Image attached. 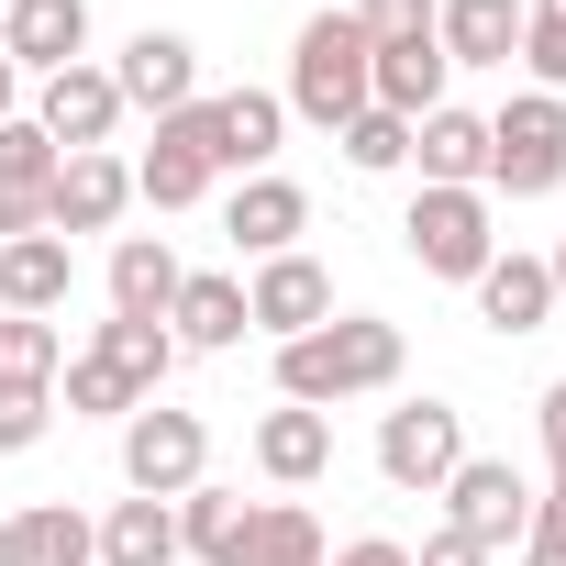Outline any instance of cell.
Listing matches in <instances>:
<instances>
[{
	"mask_svg": "<svg viewBox=\"0 0 566 566\" xmlns=\"http://www.w3.org/2000/svg\"><path fill=\"white\" fill-rule=\"evenodd\" d=\"M400 323L378 312H334L312 334L277 345V400H301V411H334V400H367V389H400Z\"/></svg>",
	"mask_w": 566,
	"mask_h": 566,
	"instance_id": "6da1fadb",
	"label": "cell"
},
{
	"mask_svg": "<svg viewBox=\"0 0 566 566\" xmlns=\"http://www.w3.org/2000/svg\"><path fill=\"white\" fill-rule=\"evenodd\" d=\"M367 34H356V12H312L301 23V45H290V112L301 123H323V134H345L356 112H367Z\"/></svg>",
	"mask_w": 566,
	"mask_h": 566,
	"instance_id": "7a4b0ae2",
	"label": "cell"
},
{
	"mask_svg": "<svg viewBox=\"0 0 566 566\" xmlns=\"http://www.w3.org/2000/svg\"><path fill=\"white\" fill-rule=\"evenodd\" d=\"M489 189H500V200H544V189H566V101L522 90L511 112H489Z\"/></svg>",
	"mask_w": 566,
	"mask_h": 566,
	"instance_id": "3957f363",
	"label": "cell"
},
{
	"mask_svg": "<svg viewBox=\"0 0 566 566\" xmlns=\"http://www.w3.org/2000/svg\"><path fill=\"white\" fill-rule=\"evenodd\" d=\"M444 533H467L478 555H511V544L533 533V478H522L511 455H467V467L444 478Z\"/></svg>",
	"mask_w": 566,
	"mask_h": 566,
	"instance_id": "277c9868",
	"label": "cell"
},
{
	"mask_svg": "<svg viewBox=\"0 0 566 566\" xmlns=\"http://www.w3.org/2000/svg\"><path fill=\"white\" fill-rule=\"evenodd\" d=\"M400 233H411V266H422V277H467V290H478V266L500 255V233H489V189H422Z\"/></svg>",
	"mask_w": 566,
	"mask_h": 566,
	"instance_id": "5b68a950",
	"label": "cell"
},
{
	"mask_svg": "<svg viewBox=\"0 0 566 566\" xmlns=\"http://www.w3.org/2000/svg\"><path fill=\"white\" fill-rule=\"evenodd\" d=\"M200 467H211V433H200V411H167V400H145V411L123 422V478H134V500H178V489H200Z\"/></svg>",
	"mask_w": 566,
	"mask_h": 566,
	"instance_id": "8992f818",
	"label": "cell"
},
{
	"mask_svg": "<svg viewBox=\"0 0 566 566\" xmlns=\"http://www.w3.org/2000/svg\"><path fill=\"white\" fill-rule=\"evenodd\" d=\"M467 467V422L444 411V400H400L389 422H378V478L389 489H444Z\"/></svg>",
	"mask_w": 566,
	"mask_h": 566,
	"instance_id": "52a82bcc",
	"label": "cell"
},
{
	"mask_svg": "<svg viewBox=\"0 0 566 566\" xmlns=\"http://www.w3.org/2000/svg\"><path fill=\"white\" fill-rule=\"evenodd\" d=\"M211 123H200V101L189 112H167L156 123V145L134 156V200H156V211H189V200H211Z\"/></svg>",
	"mask_w": 566,
	"mask_h": 566,
	"instance_id": "ba28073f",
	"label": "cell"
},
{
	"mask_svg": "<svg viewBox=\"0 0 566 566\" xmlns=\"http://www.w3.org/2000/svg\"><path fill=\"white\" fill-rule=\"evenodd\" d=\"M56 134L34 123V112H12L0 123V244H23V233H45V189H56Z\"/></svg>",
	"mask_w": 566,
	"mask_h": 566,
	"instance_id": "9c48e42d",
	"label": "cell"
},
{
	"mask_svg": "<svg viewBox=\"0 0 566 566\" xmlns=\"http://www.w3.org/2000/svg\"><path fill=\"white\" fill-rule=\"evenodd\" d=\"M244 323L255 334H277V345H290V334H312V323H334V277L290 244V255H266L255 277H244Z\"/></svg>",
	"mask_w": 566,
	"mask_h": 566,
	"instance_id": "30bf717a",
	"label": "cell"
},
{
	"mask_svg": "<svg viewBox=\"0 0 566 566\" xmlns=\"http://www.w3.org/2000/svg\"><path fill=\"white\" fill-rule=\"evenodd\" d=\"M112 90H123V112H156V123H167V112H189V101H200V45H189V34H156V23H145V34L123 45Z\"/></svg>",
	"mask_w": 566,
	"mask_h": 566,
	"instance_id": "8fae6325",
	"label": "cell"
},
{
	"mask_svg": "<svg viewBox=\"0 0 566 566\" xmlns=\"http://www.w3.org/2000/svg\"><path fill=\"white\" fill-rule=\"evenodd\" d=\"M34 123L56 134V156H90V145H112V123H123V90H112V67H56L45 90H34Z\"/></svg>",
	"mask_w": 566,
	"mask_h": 566,
	"instance_id": "7c38bea8",
	"label": "cell"
},
{
	"mask_svg": "<svg viewBox=\"0 0 566 566\" xmlns=\"http://www.w3.org/2000/svg\"><path fill=\"white\" fill-rule=\"evenodd\" d=\"M123 211H134V167H123L112 145L67 156V167H56V189H45V233H112Z\"/></svg>",
	"mask_w": 566,
	"mask_h": 566,
	"instance_id": "4fadbf2b",
	"label": "cell"
},
{
	"mask_svg": "<svg viewBox=\"0 0 566 566\" xmlns=\"http://www.w3.org/2000/svg\"><path fill=\"white\" fill-rule=\"evenodd\" d=\"M200 123H211V167L266 178L277 167V134H290V101H277V90H222V101H200Z\"/></svg>",
	"mask_w": 566,
	"mask_h": 566,
	"instance_id": "5bb4252c",
	"label": "cell"
},
{
	"mask_svg": "<svg viewBox=\"0 0 566 566\" xmlns=\"http://www.w3.org/2000/svg\"><path fill=\"white\" fill-rule=\"evenodd\" d=\"M78 45H90V0H12V12H0V56L23 78L78 67Z\"/></svg>",
	"mask_w": 566,
	"mask_h": 566,
	"instance_id": "9a60e30c",
	"label": "cell"
},
{
	"mask_svg": "<svg viewBox=\"0 0 566 566\" xmlns=\"http://www.w3.org/2000/svg\"><path fill=\"white\" fill-rule=\"evenodd\" d=\"M301 222H312V189H301V178H277V167H266V178H244V189H233V211H222L233 255H255V266H266V255H290V244H301Z\"/></svg>",
	"mask_w": 566,
	"mask_h": 566,
	"instance_id": "2e32d148",
	"label": "cell"
},
{
	"mask_svg": "<svg viewBox=\"0 0 566 566\" xmlns=\"http://www.w3.org/2000/svg\"><path fill=\"white\" fill-rule=\"evenodd\" d=\"M211 566H323V522L301 500H255V511H233Z\"/></svg>",
	"mask_w": 566,
	"mask_h": 566,
	"instance_id": "e0dca14e",
	"label": "cell"
},
{
	"mask_svg": "<svg viewBox=\"0 0 566 566\" xmlns=\"http://www.w3.org/2000/svg\"><path fill=\"white\" fill-rule=\"evenodd\" d=\"M0 566H101V522L67 500H23L0 522Z\"/></svg>",
	"mask_w": 566,
	"mask_h": 566,
	"instance_id": "ac0fdd59",
	"label": "cell"
},
{
	"mask_svg": "<svg viewBox=\"0 0 566 566\" xmlns=\"http://www.w3.org/2000/svg\"><path fill=\"white\" fill-rule=\"evenodd\" d=\"M444 45L433 34H411V45H378L367 56V112H400V123H422V112H444Z\"/></svg>",
	"mask_w": 566,
	"mask_h": 566,
	"instance_id": "d6986e66",
	"label": "cell"
},
{
	"mask_svg": "<svg viewBox=\"0 0 566 566\" xmlns=\"http://www.w3.org/2000/svg\"><path fill=\"white\" fill-rule=\"evenodd\" d=\"M444 67H511L522 56V0H433Z\"/></svg>",
	"mask_w": 566,
	"mask_h": 566,
	"instance_id": "ffe728a7",
	"label": "cell"
},
{
	"mask_svg": "<svg viewBox=\"0 0 566 566\" xmlns=\"http://www.w3.org/2000/svg\"><path fill=\"white\" fill-rule=\"evenodd\" d=\"M178 277H189V266H178L167 233H123V244H112V312H123V323H167V312H178Z\"/></svg>",
	"mask_w": 566,
	"mask_h": 566,
	"instance_id": "44dd1931",
	"label": "cell"
},
{
	"mask_svg": "<svg viewBox=\"0 0 566 566\" xmlns=\"http://www.w3.org/2000/svg\"><path fill=\"white\" fill-rule=\"evenodd\" d=\"M67 277H78L67 233H23V244H0V312L56 323V312H67Z\"/></svg>",
	"mask_w": 566,
	"mask_h": 566,
	"instance_id": "7402d4cb",
	"label": "cell"
},
{
	"mask_svg": "<svg viewBox=\"0 0 566 566\" xmlns=\"http://www.w3.org/2000/svg\"><path fill=\"white\" fill-rule=\"evenodd\" d=\"M411 156H422V189H489V123L455 101L411 123Z\"/></svg>",
	"mask_w": 566,
	"mask_h": 566,
	"instance_id": "603a6c76",
	"label": "cell"
},
{
	"mask_svg": "<svg viewBox=\"0 0 566 566\" xmlns=\"http://www.w3.org/2000/svg\"><path fill=\"white\" fill-rule=\"evenodd\" d=\"M255 467H266L277 489H312V478L334 467V422H323V411H301V400H277V411L255 422Z\"/></svg>",
	"mask_w": 566,
	"mask_h": 566,
	"instance_id": "cb8c5ba5",
	"label": "cell"
},
{
	"mask_svg": "<svg viewBox=\"0 0 566 566\" xmlns=\"http://www.w3.org/2000/svg\"><path fill=\"white\" fill-rule=\"evenodd\" d=\"M478 323H489V334L555 323V277H544V255H489V266H478Z\"/></svg>",
	"mask_w": 566,
	"mask_h": 566,
	"instance_id": "d4e9b609",
	"label": "cell"
},
{
	"mask_svg": "<svg viewBox=\"0 0 566 566\" xmlns=\"http://www.w3.org/2000/svg\"><path fill=\"white\" fill-rule=\"evenodd\" d=\"M167 334H178V345H200V356L244 345V334H255V323H244V277H178V312H167Z\"/></svg>",
	"mask_w": 566,
	"mask_h": 566,
	"instance_id": "484cf974",
	"label": "cell"
},
{
	"mask_svg": "<svg viewBox=\"0 0 566 566\" xmlns=\"http://www.w3.org/2000/svg\"><path fill=\"white\" fill-rule=\"evenodd\" d=\"M101 566H178V500H112Z\"/></svg>",
	"mask_w": 566,
	"mask_h": 566,
	"instance_id": "4316f807",
	"label": "cell"
},
{
	"mask_svg": "<svg viewBox=\"0 0 566 566\" xmlns=\"http://www.w3.org/2000/svg\"><path fill=\"white\" fill-rule=\"evenodd\" d=\"M90 356H112V367H123V389H134V400H156V389H167V367H178V334H167V323H123V312H112Z\"/></svg>",
	"mask_w": 566,
	"mask_h": 566,
	"instance_id": "83f0119b",
	"label": "cell"
},
{
	"mask_svg": "<svg viewBox=\"0 0 566 566\" xmlns=\"http://www.w3.org/2000/svg\"><path fill=\"white\" fill-rule=\"evenodd\" d=\"M56 367H67L56 323H34V312H0V389H56Z\"/></svg>",
	"mask_w": 566,
	"mask_h": 566,
	"instance_id": "f1b7e54d",
	"label": "cell"
},
{
	"mask_svg": "<svg viewBox=\"0 0 566 566\" xmlns=\"http://www.w3.org/2000/svg\"><path fill=\"white\" fill-rule=\"evenodd\" d=\"M334 145H345V167H367V178L411 167V123H400V112H356V123H345Z\"/></svg>",
	"mask_w": 566,
	"mask_h": 566,
	"instance_id": "f546056e",
	"label": "cell"
},
{
	"mask_svg": "<svg viewBox=\"0 0 566 566\" xmlns=\"http://www.w3.org/2000/svg\"><path fill=\"white\" fill-rule=\"evenodd\" d=\"M233 511H244V500H233V489H211V478H200V489H178V555H200V566H211V555H222V533H233Z\"/></svg>",
	"mask_w": 566,
	"mask_h": 566,
	"instance_id": "4dcf8cb0",
	"label": "cell"
},
{
	"mask_svg": "<svg viewBox=\"0 0 566 566\" xmlns=\"http://www.w3.org/2000/svg\"><path fill=\"white\" fill-rule=\"evenodd\" d=\"M56 378H67V411H90V422H101V411H123V422L145 411V400L123 389V367H112V356H67Z\"/></svg>",
	"mask_w": 566,
	"mask_h": 566,
	"instance_id": "1f68e13d",
	"label": "cell"
},
{
	"mask_svg": "<svg viewBox=\"0 0 566 566\" xmlns=\"http://www.w3.org/2000/svg\"><path fill=\"white\" fill-rule=\"evenodd\" d=\"M356 34L367 45H411V34H433V0H356Z\"/></svg>",
	"mask_w": 566,
	"mask_h": 566,
	"instance_id": "d6a6232c",
	"label": "cell"
},
{
	"mask_svg": "<svg viewBox=\"0 0 566 566\" xmlns=\"http://www.w3.org/2000/svg\"><path fill=\"white\" fill-rule=\"evenodd\" d=\"M45 422H56V400H45V389H0V455L45 444Z\"/></svg>",
	"mask_w": 566,
	"mask_h": 566,
	"instance_id": "836d02e7",
	"label": "cell"
},
{
	"mask_svg": "<svg viewBox=\"0 0 566 566\" xmlns=\"http://www.w3.org/2000/svg\"><path fill=\"white\" fill-rule=\"evenodd\" d=\"M533 433H544V455H555V478H566V378L533 400Z\"/></svg>",
	"mask_w": 566,
	"mask_h": 566,
	"instance_id": "e575fe53",
	"label": "cell"
},
{
	"mask_svg": "<svg viewBox=\"0 0 566 566\" xmlns=\"http://www.w3.org/2000/svg\"><path fill=\"white\" fill-rule=\"evenodd\" d=\"M323 566H411V544H389V533H356L345 555H323Z\"/></svg>",
	"mask_w": 566,
	"mask_h": 566,
	"instance_id": "d590c367",
	"label": "cell"
},
{
	"mask_svg": "<svg viewBox=\"0 0 566 566\" xmlns=\"http://www.w3.org/2000/svg\"><path fill=\"white\" fill-rule=\"evenodd\" d=\"M533 533H544V544H566V478H555V489H533Z\"/></svg>",
	"mask_w": 566,
	"mask_h": 566,
	"instance_id": "8d00e7d4",
	"label": "cell"
},
{
	"mask_svg": "<svg viewBox=\"0 0 566 566\" xmlns=\"http://www.w3.org/2000/svg\"><path fill=\"white\" fill-rule=\"evenodd\" d=\"M411 566H489V555H478V544H467V533H433V544H422V555H411Z\"/></svg>",
	"mask_w": 566,
	"mask_h": 566,
	"instance_id": "74e56055",
	"label": "cell"
},
{
	"mask_svg": "<svg viewBox=\"0 0 566 566\" xmlns=\"http://www.w3.org/2000/svg\"><path fill=\"white\" fill-rule=\"evenodd\" d=\"M511 555H522V566H566V544H544V533H522Z\"/></svg>",
	"mask_w": 566,
	"mask_h": 566,
	"instance_id": "f35d334b",
	"label": "cell"
},
{
	"mask_svg": "<svg viewBox=\"0 0 566 566\" xmlns=\"http://www.w3.org/2000/svg\"><path fill=\"white\" fill-rule=\"evenodd\" d=\"M12 112H23V67H12V56H0V123H12Z\"/></svg>",
	"mask_w": 566,
	"mask_h": 566,
	"instance_id": "ab89813d",
	"label": "cell"
},
{
	"mask_svg": "<svg viewBox=\"0 0 566 566\" xmlns=\"http://www.w3.org/2000/svg\"><path fill=\"white\" fill-rule=\"evenodd\" d=\"M522 23H555V34H566V0H533V12H522Z\"/></svg>",
	"mask_w": 566,
	"mask_h": 566,
	"instance_id": "60d3db41",
	"label": "cell"
},
{
	"mask_svg": "<svg viewBox=\"0 0 566 566\" xmlns=\"http://www.w3.org/2000/svg\"><path fill=\"white\" fill-rule=\"evenodd\" d=\"M544 277H555V301H566V244H555V255H544Z\"/></svg>",
	"mask_w": 566,
	"mask_h": 566,
	"instance_id": "b9f144b4",
	"label": "cell"
},
{
	"mask_svg": "<svg viewBox=\"0 0 566 566\" xmlns=\"http://www.w3.org/2000/svg\"><path fill=\"white\" fill-rule=\"evenodd\" d=\"M0 12H12V0H0Z\"/></svg>",
	"mask_w": 566,
	"mask_h": 566,
	"instance_id": "7bdbcfd3",
	"label": "cell"
}]
</instances>
